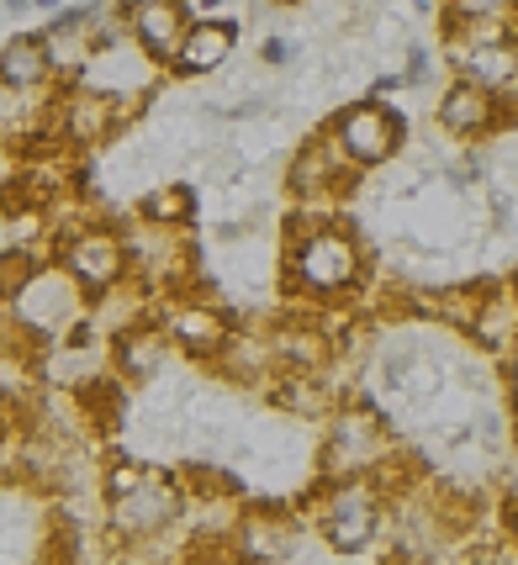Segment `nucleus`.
<instances>
[{
	"instance_id": "obj_1",
	"label": "nucleus",
	"mask_w": 518,
	"mask_h": 565,
	"mask_svg": "<svg viewBox=\"0 0 518 565\" xmlns=\"http://www.w3.org/2000/svg\"><path fill=\"white\" fill-rule=\"evenodd\" d=\"M370 280L366 238L345 212H302L292 206L281 222V296L296 307H339Z\"/></svg>"
},
{
	"instance_id": "obj_2",
	"label": "nucleus",
	"mask_w": 518,
	"mask_h": 565,
	"mask_svg": "<svg viewBox=\"0 0 518 565\" xmlns=\"http://www.w3.org/2000/svg\"><path fill=\"white\" fill-rule=\"evenodd\" d=\"M302 508L313 518V529L334 555H366L381 540V523L392 513V492L376 476H349V481H313L302 492Z\"/></svg>"
},
{
	"instance_id": "obj_3",
	"label": "nucleus",
	"mask_w": 518,
	"mask_h": 565,
	"mask_svg": "<svg viewBox=\"0 0 518 565\" xmlns=\"http://www.w3.org/2000/svg\"><path fill=\"white\" fill-rule=\"evenodd\" d=\"M392 460V428L387 413L366 402V396H349L345 407L328 418L318 444V476L323 481H349V476H376V470Z\"/></svg>"
},
{
	"instance_id": "obj_4",
	"label": "nucleus",
	"mask_w": 518,
	"mask_h": 565,
	"mask_svg": "<svg viewBox=\"0 0 518 565\" xmlns=\"http://www.w3.org/2000/svg\"><path fill=\"white\" fill-rule=\"evenodd\" d=\"M191 502H186V487L175 470H148L133 492L112 497L106 502V534L117 550H144V544L165 540L175 523H186Z\"/></svg>"
},
{
	"instance_id": "obj_5",
	"label": "nucleus",
	"mask_w": 518,
	"mask_h": 565,
	"mask_svg": "<svg viewBox=\"0 0 518 565\" xmlns=\"http://www.w3.org/2000/svg\"><path fill=\"white\" fill-rule=\"evenodd\" d=\"M53 265H64V275L96 307V301H106V296H117L127 286V270H133L127 233H117L112 222H91V217L74 222L70 233L53 244Z\"/></svg>"
},
{
	"instance_id": "obj_6",
	"label": "nucleus",
	"mask_w": 518,
	"mask_h": 565,
	"mask_svg": "<svg viewBox=\"0 0 518 565\" xmlns=\"http://www.w3.org/2000/svg\"><path fill=\"white\" fill-rule=\"evenodd\" d=\"M85 312H91L85 291H80L70 275H64V265H53V259L49 265H38L32 280H27L22 291L11 296V307H6V318H11V328H17L22 339L49 344V349L59 344Z\"/></svg>"
},
{
	"instance_id": "obj_7",
	"label": "nucleus",
	"mask_w": 518,
	"mask_h": 565,
	"mask_svg": "<svg viewBox=\"0 0 518 565\" xmlns=\"http://www.w3.org/2000/svg\"><path fill=\"white\" fill-rule=\"evenodd\" d=\"M328 138H334V148L345 153V164L355 174L366 170H387L397 153L408 148V122L397 117V106H387V100H349V106H339L334 117H328V127H323Z\"/></svg>"
},
{
	"instance_id": "obj_8",
	"label": "nucleus",
	"mask_w": 518,
	"mask_h": 565,
	"mask_svg": "<svg viewBox=\"0 0 518 565\" xmlns=\"http://www.w3.org/2000/svg\"><path fill=\"white\" fill-rule=\"evenodd\" d=\"M360 174L345 164V153L334 148L328 132H313L302 138V148L286 164V196L302 206V212H339V201L355 196Z\"/></svg>"
},
{
	"instance_id": "obj_9",
	"label": "nucleus",
	"mask_w": 518,
	"mask_h": 565,
	"mask_svg": "<svg viewBox=\"0 0 518 565\" xmlns=\"http://www.w3.org/2000/svg\"><path fill=\"white\" fill-rule=\"evenodd\" d=\"M154 318L159 328L170 333V344L186 354V360H218L228 339L239 333V318L222 307V301H207V296L186 291V296H165L159 307H154Z\"/></svg>"
},
{
	"instance_id": "obj_10",
	"label": "nucleus",
	"mask_w": 518,
	"mask_h": 565,
	"mask_svg": "<svg viewBox=\"0 0 518 565\" xmlns=\"http://www.w3.org/2000/svg\"><path fill=\"white\" fill-rule=\"evenodd\" d=\"M434 122H440V132L455 138V143H487V138H497V127H508L514 117H508V106H503L493 90H482V85L450 74V85H444L440 100H434Z\"/></svg>"
},
{
	"instance_id": "obj_11",
	"label": "nucleus",
	"mask_w": 518,
	"mask_h": 565,
	"mask_svg": "<svg viewBox=\"0 0 518 565\" xmlns=\"http://www.w3.org/2000/svg\"><path fill=\"white\" fill-rule=\"evenodd\" d=\"M170 354H175V344L154 312L123 322V328L112 333V344H106L112 375H117L123 386H154V381L165 375V365H170Z\"/></svg>"
},
{
	"instance_id": "obj_12",
	"label": "nucleus",
	"mask_w": 518,
	"mask_h": 565,
	"mask_svg": "<svg viewBox=\"0 0 518 565\" xmlns=\"http://www.w3.org/2000/svg\"><path fill=\"white\" fill-rule=\"evenodd\" d=\"M123 117H127L123 100H112V96H101V90H91V85L70 79L64 96H59V111H53V132H59V143H70V148H96L123 127Z\"/></svg>"
},
{
	"instance_id": "obj_13",
	"label": "nucleus",
	"mask_w": 518,
	"mask_h": 565,
	"mask_svg": "<svg viewBox=\"0 0 518 565\" xmlns=\"http://www.w3.org/2000/svg\"><path fill=\"white\" fill-rule=\"evenodd\" d=\"M228 544L244 565H281L292 561L296 544V518L275 513V508H244L228 529Z\"/></svg>"
},
{
	"instance_id": "obj_14",
	"label": "nucleus",
	"mask_w": 518,
	"mask_h": 565,
	"mask_svg": "<svg viewBox=\"0 0 518 565\" xmlns=\"http://www.w3.org/2000/svg\"><path fill=\"white\" fill-rule=\"evenodd\" d=\"M117 11H123L133 49L144 53L154 70H170L175 49H180V38H186V11L170 6V0H144V6H117Z\"/></svg>"
},
{
	"instance_id": "obj_15",
	"label": "nucleus",
	"mask_w": 518,
	"mask_h": 565,
	"mask_svg": "<svg viewBox=\"0 0 518 565\" xmlns=\"http://www.w3.org/2000/svg\"><path fill=\"white\" fill-rule=\"evenodd\" d=\"M239 49V17H212V22H186V38L175 49V74H218L233 64Z\"/></svg>"
},
{
	"instance_id": "obj_16",
	"label": "nucleus",
	"mask_w": 518,
	"mask_h": 565,
	"mask_svg": "<svg viewBox=\"0 0 518 565\" xmlns=\"http://www.w3.org/2000/svg\"><path fill=\"white\" fill-rule=\"evenodd\" d=\"M53 79H59V70H53V43L43 32L6 38V49H0V90H6V96H38Z\"/></svg>"
},
{
	"instance_id": "obj_17",
	"label": "nucleus",
	"mask_w": 518,
	"mask_h": 565,
	"mask_svg": "<svg viewBox=\"0 0 518 565\" xmlns=\"http://www.w3.org/2000/svg\"><path fill=\"white\" fill-rule=\"evenodd\" d=\"M265 402L296 423H328L349 396L339 392L328 375H275V386L265 392Z\"/></svg>"
},
{
	"instance_id": "obj_18",
	"label": "nucleus",
	"mask_w": 518,
	"mask_h": 565,
	"mask_svg": "<svg viewBox=\"0 0 518 565\" xmlns=\"http://www.w3.org/2000/svg\"><path fill=\"white\" fill-rule=\"evenodd\" d=\"M466 339L476 349H487V354H514L518 349V291L514 280H503V286H482V301H476V318H471Z\"/></svg>"
},
{
	"instance_id": "obj_19",
	"label": "nucleus",
	"mask_w": 518,
	"mask_h": 565,
	"mask_svg": "<svg viewBox=\"0 0 518 565\" xmlns=\"http://www.w3.org/2000/svg\"><path fill=\"white\" fill-rule=\"evenodd\" d=\"M450 70H455V79H471V85H482V90H493V96L503 100L518 85V43L450 53Z\"/></svg>"
},
{
	"instance_id": "obj_20",
	"label": "nucleus",
	"mask_w": 518,
	"mask_h": 565,
	"mask_svg": "<svg viewBox=\"0 0 518 565\" xmlns=\"http://www.w3.org/2000/svg\"><path fill=\"white\" fill-rule=\"evenodd\" d=\"M191 217H197V191H191L186 180H175V174L138 196V222H144V227H159V233H186Z\"/></svg>"
},
{
	"instance_id": "obj_21",
	"label": "nucleus",
	"mask_w": 518,
	"mask_h": 565,
	"mask_svg": "<svg viewBox=\"0 0 518 565\" xmlns=\"http://www.w3.org/2000/svg\"><path fill=\"white\" fill-rule=\"evenodd\" d=\"M38 265H43V259H38V248H27V244L0 248V307H11V296L32 280V270H38Z\"/></svg>"
},
{
	"instance_id": "obj_22",
	"label": "nucleus",
	"mask_w": 518,
	"mask_h": 565,
	"mask_svg": "<svg viewBox=\"0 0 518 565\" xmlns=\"http://www.w3.org/2000/svg\"><path fill=\"white\" fill-rule=\"evenodd\" d=\"M296 58H302V43L286 38V32H271V38L260 43V64H265V70H286V64H296Z\"/></svg>"
},
{
	"instance_id": "obj_23",
	"label": "nucleus",
	"mask_w": 518,
	"mask_h": 565,
	"mask_svg": "<svg viewBox=\"0 0 518 565\" xmlns=\"http://www.w3.org/2000/svg\"><path fill=\"white\" fill-rule=\"evenodd\" d=\"M429 74H434V53L423 49V43H408V64H402V90H423V85H429Z\"/></svg>"
},
{
	"instance_id": "obj_24",
	"label": "nucleus",
	"mask_w": 518,
	"mask_h": 565,
	"mask_svg": "<svg viewBox=\"0 0 518 565\" xmlns=\"http://www.w3.org/2000/svg\"><path fill=\"white\" fill-rule=\"evenodd\" d=\"M497 529H503V544L518 550V487L497 497Z\"/></svg>"
},
{
	"instance_id": "obj_25",
	"label": "nucleus",
	"mask_w": 518,
	"mask_h": 565,
	"mask_svg": "<svg viewBox=\"0 0 518 565\" xmlns=\"http://www.w3.org/2000/svg\"><path fill=\"white\" fill-rule=\"evenodd\" d=\"M503 386H508V402H514V418H518V349L503 360Z\"/></svg>"
},
{
	"instance_id": "obj_26",
	"label": "nucleus",
	"mask_w": 518,
	"mask_h": 565,
	"mask_svg": "<svg viewBox=\"0 0 518 565\" xmlns=\"http://www.w3.org/2000/svg\"><path fill=\"white\" fill-rule=\"evenodd\" d=\"M466 565H514V561H503V550H476V555H466Z\"/></svg>"
},
{
	"instance_id": "obj_27",
	"label": "nucleus",
	"mask_w": 518,
	"mask_h": 565,
	"mask_svg": "<svg viewBox=\"0 0 518 565\" xmlns=\"http://www.w3.org/2000/svg\"><path fill=\"white\" fill-rule=\"evenodd\" d=\"M514 291H518V280H514Z\"/></svg>"
}]
</instances>
